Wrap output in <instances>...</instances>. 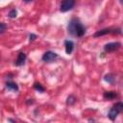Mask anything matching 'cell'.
Here are the masks:
<instances>
[{
    "label": "cell",
    "instance_id": "obj_2",
    "mask_svg": "<svg viewBox=\"0 0 123 123\" xmlns=\"http://www.w3.org/2000/svg\"><path fill=\"white\" fill-rule=\"evenodd\" d=\"M75 5V0H62L61 4V12H65L71 10Z\"/></svg>",
    "mask_w": 123,
    "mask_h": 123
},
{
    "label": "cell",
    "instance_id": "obj_6",
    "mask_svg": "<svg viewBox=\"0 0 123 123\" xmlns=\"http://www.w3.org/2000/svg\"><path fill=\"white\" fill-rule=\"evenodd\" d=\"M25 61H26V54L23 53V52H21V53H19L18 56H17V59H16V61H15V64L18 65V66H20V65L24 64Z\"/></svg>",
    "mask_w": 123,
    "mask_h": 123
},
{
    "label": "cell",
    "instance_id": "obj_15",
    "mask_svg": "<svg viewBox=\"0 0 123 123\" xmlns=\"http://www.w3.org/2000/svg\"><path fill=\"white\" fill-rule=\"evenodd\" d=\"M16 14H17L16 10H12V11L9 12V16H10L11 18H14V17H16Z\"/></svg>",
    "mask_w": 123,
    "mask_h": 123
},
{
    "label": "cell",
    "instance_id": "obj_16",
    "mask_svg": "<svg viewBox=\"0 0 123 123\" xmlns=\"http://www.w3.org/2000/svg\"><path fill=\"white\" fill-rule=\"evenodd\" d=\"M7 29V25L4 23V22H1L0 23V33H4Z\"/></svg>",
    "mask_w": 123,
    "mask_h": 123
},
{
    "label": "cell",
    "instance_id": "obj_9",
    "mask_svg": "<svg viewBox=\"0 0 123 123\" xmlns=\"http://www.w3.org/2000/svg\"><path fill=\"white\" fill-rule=\"evenodd\" d=\"M115 97H117V94L114 91H107L104 93V98H106V99L111 100V99H114Z\"/></svg>",
    "mask_w": 123,
    "mask_h": 123
},
{
    "label": "cell",
    "instance_id": "obj_10",
    "mask_svg": "<svg viewBox=\"0 0 123 123\" xmlns=\"http://www.w3.org/2000/svg\"><path fill=\"white\" fill-rule=\"evenodd\" d=\"M111 29H103L101 31H98L94 34V37H100V36H104V35H107L109 33H111Z\"/></svg>",
    "mask_w": 123,
    "mask_h": 123
},
{
    "label": "cell",
    "instance_id": "obj_13",
    "mask_svg": "<svg viewBox=\"0 0 123 123\" xmlns=\"http://www.w3.org/2000/svg\"><path fill=\"white\" fill-rule=\"evenodd\" d=\"M34 87H35V89H37V90H38L39 92H43L45 89H44V87L39 84V83H35V85H34Z\"/></svg>",
    "mask_w": 123,
    "mask_h": 123
},
{
    "label": "cell",
    "instance_id": "obj_5",
    "mask_svg": "<svg viewBox=\"0 0 123 123\" xmlns=\"http://www.w3.org/2000/svg\"><path fill=\"white\" fill-rule=\"evenodd\" d=\"M64 46H65V52L66 54H71L74 48V42L72 40H65L64 41Z\"/></svg>",
    "mask_w": 123,
    "mask_h": 123
},
{
    "label": "cell",
    "instance_id": "obj_18",
    "mask_svg": "<svg viewBox=\"0 0 123 123\" xmlns=\"http://www.w3.org/2000/svg\"><path fill=\"white\" fill-rule=\"evenodd\" d=\"M25 2H30V1H32V0H24Z\"/></svg>",
    "mask_w": 123,
    "mask_h": 123
},
{
    "label": "cell",
    "instance_id": "obj_4",
    "mask_svg": "<svg viewBox=\"0 0 123 123\" xmlns=\"http://www.w3.org/2000/svg\"><path fill=\"white\" fill-rule=\"evenodd\" d=\"M120 46H121L120 42H110L104 46V50L106 52H113V51L117 50Z\"/></svg>",
    "mask_w": 123,
    "mask_h": 123
},
{
    "label": "cell",
    "instance_id": "obj_7",
    "mask_svg": "<svg viewBox=\"0 0 123 123\" xmlns=\"http://www.w3.org/2000/svg\"><path fill=\"white\" fill-rule=\"evenodd\" d=\"M118 113H120L114 107H112L111 109V111H110V112H109V118L111 119V120H114L115 118H116V116L118 115Z\"/></svg>",
    "mask_w": 123,
    "mask_h": 123
},
{
    "label": "cell",
    "instance_id": "obj_8",
    "mask_svg": "<svg viewBox=\"0 0 123 123\" xmlns=\"http://www.w3.org/2000/svg\"><path fill=\"white\" fill-rule=\"evenodd\" d=\"M6 87L10 90H13V91H17L18 90V86L15 84V83H12V82H8L6 84Z\"/></svg>",
    "mask_w": 123,
    "mask_h": 123
},
{
    "label": "cell",
    "instance_id": "obj_14",
    "mask_svg": "<svg viewBox=\"0 0 123 123\" xmlns=\"http://www.w3.org/2000/svg\"><path fill=\"white\" fill-rule=\"evenodd\" d=\"M119 112H121L122 111V110H123V104L121 103V102H118V103H116L114 106H113Z\"/></svg>",
    "mask_w": 123,
    "mask_h": 123
},
{
    "label": "cell",
    "instance_id": "obj_3",
    "mask_svg": "<svg viewBox=\"0 0 123 123\" xmlns=\"http://www.w3.org/2000/svg\"><path fill=\"white\" fill-rule=\"evenodd\" d=\"M58 58V55L55 53V52H52V51H47L43 54L42 56V61L45 62H54L56 59Z\"/></svg>",
    "mask_w": 123,
    "mask_h": 123
},
{
    "label": "cell",
    "instance_id": "obj_11",
    "mask_svg": "<svg viewBox=\"0 0 123 123\" xmlns=\"http://www.w3.org/2000/svg\"><path fill=\"white\" fill-rule=\"evenodd\" d=\"M104 79H105L106 82H108V83H110V84H113V83H114V77H113L112 74H107Z\"/></svg>",
    "mask_w": 123,
    "mask_h": 123
},
{
    "label": "cell",
    "instance_id": "obj_12",
    "mask_svg": "<svg viewBox=\"0 0 123 123\" xmlns=\"http://www.w3.org/2000/svg\"><path fill=\"white\" fill-rule=\"evenodd\" d=\"M75 102H76V98H75L73 95H69V96L67 97V100H66V104H67V105L71 106V105H73Z\"/></svg>",
    "mask_w": 123,
    "mask_h": 123
},
{
    "label": "cell",
    "instance_id": "obj_1",
    "mask_svg": "<svg viewBox=\"0 0 123 123\" xmlns=\"http://www.w3.org/2000/svg\"><path fill=\"white\" fill-rule=\"evenodd\" d=\"M67 30L70 35L75 36V37H83L86 33V28L77 18H73L70 20L67 26Z\"/></svg>",
    "mask_w": 123,
    "mask_h": 123
},
{
    "label": "cell",
    "instance_id": "obj_17",
    "mask_svg": "<svg viewBox=\"0 0 123 123\" xmlns=\"http://www.w3.org/2000/svg\"><path fill=\"white\" fill-rule=\"evenodd\" d=\"M29 37H30V41H33V40H35L37 38V36L35 34H30Z\"/></svg>",
    "mask_w": 123,
    "mask_h": 123
}]
</instances>
